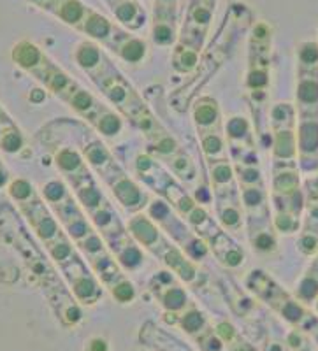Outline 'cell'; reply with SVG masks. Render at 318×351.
<instances>
[{
  "mask_svg": "<svg viewBox=\"0 0 318 351\" xmlns=\"http://www.w3.org/2000/svg\"><path fill=\"white\" fill-rule=\"evenodd\" d=\"M211 178H213L215 188L220 192L222 188L232 184V167L227 164L225 160L215 162V165L211 167Z\"/></svg>",
  "mask_w": 318,
  "mask_h": 351,
  "instance_id": "30",
  "label": "cell"
},
{
  "mask_svg": "<svg viewBox=\"0 0 318 351\" xmlns=\"http://www.w3.org/2000/svg\"><path fill=\"white\" fill-rule=\"evenodd\" d=\"M203 46L190 43V40L178 39V44L172 55V67L178 72H188L199 64V55Z\"/></svg>",
  "mask_w": 318,
  "mask_h": 351,
  "instance_id": "18",
  "label": "cell"
},
{
  "mask_svg": "<svg viewBox=\"0 0 318 351\" xmlns=\"http://www.w3.org/2000/svg\"><path fill=\"white\" fill-rule=\"evenodd\" d=\"M176 148H178V146H176L174 141H172L169 136H166V134L157 139V152H159L160 155L172 156L176 153Z\"/></svg>",
  "mask_w": 318,
  "mask_h": 351,
  "instance_id": "38",
  "label": "cell"
},
{
  "mask_svg": "<svg viewBox=\"0 0 318 351\" xmlns=\"http://www.w3.org/2000/svg\"><path fill=\"white\" fill-rule=\"evenodd\" d=\"M111 291H113V297H115V299L118 300V302H122V304L130 302V300L134 299V295H135L134 287H132L130 281H127L125 278H124V280H120L116 285H113Z\"/></svg>",
  "mask_w": 318,
  "mask_h": 351,
  "instance_id": "33",
  "label": "cell"
},
{
  "mask_svg": "<svg viewBox=\"0 0 318 351\" xmlns=\"http://www.w3.org/2000/svg\"><path fill=\"white\" fill-rule=\"evenodd\" d=\"M185 252L190 255V258L197 260L201 258V256H204L207 253V247L206 244L203 243V239H199V237H194L192 236L190 239L185 243Z\"/></svg>",
  "mask_w": 318,
  "mask_h": 351,
  "instance_id": "37",
  "label": "cell"
},
{
  "mask_svg": "<svg viewBox=\"0 0 318 351\" xmlns=\"http://www.w3.org/2000/svg\"><path fill=\"white\" fill-rule=\"evenodd\" d=\"M150 216L162 225L163 230L169 232L171 236H174V239L178 241V243L185 244L192 237L190 230L179 221L178 216L174 215V211H172L169 204L162 202V200L153 202L150 206Z\"/></svg>",
  "mask_w": 318,
  "mask_h": 351,
  "instance_id": "7",
  "label": "cell"
},
{
  "mask_svg": "<svg viewBox=\"0 0 318 351\" xmlns=\"http://www.w3.org/2000/svg\"><path fill=\"white\" fill-rule=\"evenodd\" d=\"M84 160H87L88 164L92 165L97 172H100V174H104V172L115 164L111 155L108 153V149L104 148L99 141L88 143L87 146H84Z\"/></svg>",
  "mask_w": 318,
  "mask_h": 351,
  "instance_id": "26",
  "label": "cell"
},
{
  "mask_svg": "<svg viewBox=\"0 0 318 351\" xmlns=\"http://www.w3.org/2000/svg\"><path fill=\"white\" fill-rule=\"evenodd\" d=\"M185 304H187V295H185V291L179 287H171L166 291V295H163V306L168 307V309L178 311V309L185 307Z\"/></svg>",
  "mask_w": 318,
  "mask_h": 351,
  "instance_id": "31",
  "label": "cell"
},
{
  "mask_svg": "<svg viewBox=\"0 0 318 351\" xmlns=\"http://www.w3.org/2000/svg\"><path fill=\"white\" fill-rule=\"evenodd\" d=\"M172 169L178 176L185 178V180H192L195 174V167L192 164V160L187 155H178L172 158Z\"/></svg>",
  "mask_w": 318,
  "mask_h": 351,
  "instance_id": "34",
  "label": "cell"
},
{
  "mask_svg": "<svg viewBox=\"0 0 318 351\" xmlns=\"http://www.w3.org/2000/svg\"><path fill=\"white\" fill-rule=\"evenodd\" d=\"M90 265H92L93 272L99 276V280L102 281L104 285H108L109 288H111L113 285L118 283L120 280H124L122 271H120L118 267V262H116L115 258H111L108 253H104V255L93 258L92 262H90Z\"/></svg>",
  "mask_w": 318,
  "mask_h": 351,
  "instance_id": "20",
  "label": "cell"
},
{
  "mask_svg": "<svg viewBox=\"0 0 318 351\" xmlns=\"http://www.w3.org/2000/svg\"><path fill=\"white\" fill-rule=\"evenodd\" d=\"M248 287L260 297L266 300L267 304L275 307L276 311L282 313L291 324L302 325L308 319V313L301 307V304L291 299V295L283 290L280 285L271 280L269 276L262 271H253L248 278Z\"/></svg>",
  "mask_w": 318,
  "mask_h": 351,
  "instance_id": "3",
  "label": "cell"
},
{
  "mask_svg": "<svg viewBox=\"0 0 318 351\" xmlns=\"http://www.w3.org/2000/svg\"><path fill=\"white\" fill-rule=\"evenodd\" d=\"M201 137H203V148L207 158H216V162L225 160L223 158V153H225L223 141L222 137L216 136V132H206V134H201Z\"/></svg>",
  "mask_w": 318,
  "mask_h": 351,
  "instance_id": "28",
  "label": "cell"
},
{
  "mask_svg": "<svg viewBox=\"0 0 318 351\" xmlns=\"http://www.w3.org/2000/svg\"><path fill=\"white\" fill-rule=\"evenodd\" d=\"M115 27L116 25H113L108 18H104L102 14L88 8L87 16H84L83 23L80 27V32L87 34L92 39L100 40V43L108 44L109 39L113 37V32H115Z\"/></svg>",
  "mask_w": 318,
  "mask_h": 351,
  "instance_id": "13",
  "label": "cell"
},
{
  "mask_svg": "<svg viewBox=\"0 0 318 351\" xmlns=\"http://www.w3.org/2000/svg\"><path fill=\"white\" fill-rule=\"evenodd\" d=\"M55 164L58 171L64 174L69 183H76L78 180L90 174L87 160L72 148H60L55 152Z\"/></svg>",
  "mask_w": 318,
  "mask_h": 351,
  "instance_id": "8",
  "label": "cell"
},
{
  "mask_svg": "<svg viewBox=\"0 0 318 351\" xmlns=\"http://www.w3.org/2000/svg\"><path fill=\"white\" fill-rule=\"evenodd\" d=\"M181 325H183L185 330L190 332V334H197V332L203 330L204 318L201 313L190 311L183 316V319H181Z\"/></svg>",
  "mask_w": 318,
  "mask_h": 351,
  "instance_id": "36",
  "label": "cell"
},
{
  "mask_svg": "<svg viewBox=\"0 0 318 351\" xmlns=\"http://www.w3.org/2000/svg\"><path fill=\"white\" fill-rule=\"evenodd\" d=\"M130 234L135 237L137 243H141L151 253H155L159 256L169 247V244L166 243V239L162 237L159 228L151 223L150 219L144 218V216H135V218H132Z\"/></svg>",
  "mask_w": 318,
  "mask_h": 351,
  "instance_id": "6",
  "label": "cell"
},
{
  "mask_svg": "<svg viewBox=\"0 0 318 351\" xmlns=\"http://www.w3.org/2000/svg\"><path fill=\"white\" fill-rule=\"evenodd\" d=\"M216 330H218V335L222 337L223 341H231L232 343L236 332H234V327H232L231 324H220Z\"/></svg>",
  "mask_w": 318,
  "mask_h": 351,
  "instance_id": "39",
  "label": "cell"
},
{
  "mask_svg": "<svg viewBox=\"0 0 318 351\" xmlns=\"http://www.w3.org/2000/svg\"><path fill=\"white\" fill-rule=\"evenodd\" d=\"M92 123L95 125V128L100 134H104V136L108 137L116 136V134H120V130H122V120H120L118 116H116L115 112L102 108H100V111L93 116Z\"/></svg>",
  "mask_w": 318,
  "mask_h": 351,
  "instance_id": "27",
  "label": "cell"
},
{
  "mask_svg": "<svg viewBox=\"0 0 318 351\" xmlns=\"http://www.w3.org/2000/svg\"><path fill=\"white\" fill-rule=\"evenodd\" d=\"M109 186H111L113 193L120 200V204L125 209H128V211H137V209H141L148 202L146 193L137 184L132 183V180H128L125 174H122L115 181H111Z\"/></svg>",
  "mask_w": 318,
  "mask_h": 351,
  "instance_id": "9",
  "label": "cell"
},
{
  "mask_svg": "<svg viewBox=\"0 0 318 351\" xmlns=\"http://www.w3.org/2000/svg\"><path fill=\"white\" fill-rule=\"evenodd\" d=\"M71 290L74 297L83 304H93L100 297V288L97 285L95 278L90 272L81 276L80 280H76L71 285Z\"/></svg>",
  "mask_w": 318,
  "mask_h": 351,
  "instance_id": "25",
  "label": "cell"
},
{
  "mask_svg": "<svg viewBox=\"0 0 318 351\" xmlns=\"http://www.w3.org/2000/svg\"><path fill=\"white\" fill-rule=\"evenodd\" d=\"M72 190H74L76 197H78V200H80V204L83 206L84 209H88L90 213L97 211V209H100L102 206H106V199L102 197V193H100L99 188L93 184L92 178H90V174L84 176V178H81V180H78L76 183L71 184Z\"/></svg>",
  "mask_w": 318,
  "mask_h": 351,
  "instance_id": "14",
  "label": "cell"
},
{
  "mask_svg": "<svg viewBox=\"0 0 318 351\" xmlns=\"http://www.w3.org/2000/svg\"><path fill=\"white\" fill-rule=\"evenodd\" d=\"M76 62L83 69L84 72H88L93 80H99L104 72L109 71V62L108 58L104 56V53L100 51L99 46H95L90 40H83V43L78 44L76 48Z\"/></svg>",
  "mask_w": 318,
  "mask_h": 351,
  "instance_id": "4",
  "label": "cell"
},
{
  "mask_svg": "<svg viewBox=\"0 0 318 351\" xmlns=\"http://www.w3.org/2000/svg\"><path fill=\"white\" fill-rule=\"evenodd\" d=\"M118 2H120V0H106V4H108L109 8H113V5L118 4Z\"/></svg>",
  "mask_w": 318,
  "mask_h": 351,
  "instance_id": "42",
  "label": "cell"
},
{
  "mask_svg": "<svg viewBox=\"0 0 318 351\" xmlns=\"http://www.w3.org/2000/svg\"><path fill=\"white\" fill-rule=\"evenodd\" d=\"M211 246H213V252L218 256L220 262L227 265V267H239L245 262V255L241 252V247L227 236L225 232H220L218 236L211 241Z\"/></svg>",
  "mask_w": 318,
  "mask_h": 351,
  "instance_id": "16",
  "label": "cell"
},
{
  "mask_svg": "<svg viewBox=\"0 0 318 351\" xmlns=\"http://www.w3.org/2000/svg\"><path fill=\"white\" fill-rule=\"evenodd\" d=\"M106 46H109L116 55H120V58H124L125 62H130V64H139V62H143L148 49L144 40L128 36L127 32H122V30H118V27H115L113 37L109 39V43Z\"/></svg>",
  "mask_w": 318,
  "mask_h": 351,
  "instance_id": "5",
  "label": "cell"
},
{
  "mask_svg": "<svg viewBox=\"0 0 318 351\" xmlns=\"http://www.w3.org/2000/svg\"><path fill=\"white\" fill-rule=\"evenodd\" d=\"M87 11L88 8L81 0H53L48 12H52L53 16L58 18L62 23L80 30L81 23H83L84 16H87Z\"/></svg>",
  "mask_w": 318,
  "mask_h": 351,
  "instance_id": "11",
  "label": "cell"
},
{
  "mask_svg": "<svg viewBox=\"0 0 318 351\" xmlns=\"http://www.w3.org/2000/svg\"><path fill=\"white\" fill-rule=\"evenodd\" d=\"M187 218L188 221H190L192 228H194L201 237L209 241V243L222 232L216 227V221H213V219L209 218V215H207L203 208H199V206H195V208L188 213Z\"/></svg>",
  "mask_w": 318,
  "mask_h": 351,
  "instance_id": "21",
  "label": "cell"
},
{
  "mask_svg": "<svg viewBox=\"0 0 318 351\" xmlns=\"http://www.w3.org/2000/svg\"><path fill=\"white\" fill-rule=\"evenodd\" d=\"M194 120L197 127L206 132H215V127L218 125L220 120V111L218 104L213 99H203L199 104L195 106L194 109Z\"/></svg>",
  "mask_w": 318,
  "mask_h": 351,
  "instance_id": "19",
  "label": "cell"
},
{
  "mask_svg": "<svg viewBox=\"0 0 318 351\" xmlns=\"http://www.w3.org/2000/svg\"><path fill=\"white\" fill-rule=\"evenodd\" d=\"M92 218H93V223L99 227V230L102 232V236L106 237V239H111V237L118 236V234H122V225H120L118 218L115 216V213H113V209L109 208L108 204L106 206H102L100 209H97V211L92 213Z\"/></svg>",
  "mask_w": 318,
  "mask_h": 351,
  "instance_id": "24",
  "label": "cell"
},
{
  "mask_svg": "<svg viewBox=\"0 0 318 351\" xmlns=\"http://www.w3.org/2000/svg\"><path fill=\"white\" fill-rule=\"evenodd\" d=\"M227 132L234 141H245V137L250 134V127H248L247 120H243V118H232L227 125Z\"/></svg>",
  "mask_w": 318,
  "mask_h": 351,
  "instance_id": "35",
  "label": "cell"
},
{
  "mask_svg": "<svg viewBox=\"0 0 318 351\" xmlns=\"http://www.w3.org/2000/svg\"><path fill=\"white\" fill-rule=\"evenodd\" d=\"M65 104L71 106L78 114L83 116V118H87V120L90 121H92L93 116L100 111V106L97 104V100L93 99V95H90V92H87L83 88H78Z\"/></svg>",
  "mask_w": 318,
  "mask_h": 351,
  "instance_id": "23",
  "label": "cell"
},
{
  "mask_svg": "<svg viewBox=\"0 0 318 351\" xmlns=\"http://www.w3.org/2000/svg\"><path fill=\"white\" fill-rule=\"evenodd\" d=\"M160 256H162L163 262L168 263L169 267H171L172 271H174L176 274L181 278V280H183V281H194L195 274H197V272H195L194 263L188 262V260L185 258V256L181 255L178 250H176V247L169 246L168 250H166V252H163Z\"/></svg>",
  "mask_w": 318,
  "mask_h": 351,
  "instance_id": "22",
  "label": "cell"
},
{
  "mask_svg": "<svg viewBox=\"0 0 318 351\" xmlns=\"http://www.w3.org/2000/svg\"><path fill=\"white\" fill-rule=\"evenodd\" d=\"M299 252L306 256H313L318 253V199L311 200L308 209L304 228L299 237Z\"/></svg>",
  "mask_w": 318,
  "mask_h": 351,
  "instance_id": "12",
  "label": "cell"
},
{
  "mask_svg": "<svg viewBox=\"0 0 318 351\" xmlns=\"http://www.w3.org/2000/svg\"><path fill=\"white\" fill-rule=\"evenodd\" d=\"M25 148V136L14 120L0 106V149L9 155H18Z\"/></svg>",
  "mask_w": 318,
  "mask_h": 351,
  "instance_id": "10",
  "label": "cell"
},
{
  "mask_svg": "<svg viewBox=\"0 0 318 351\" xmlns=\"http://www.w3.org/2000/svg\"><path fill=\"white\" fill-rule=\"evenodd\" d=\"M271 55H273V28L266 21L255 23L250 34V72L248 86L255 92H264L269 83Z\"/></svg>",
  "mask_w": 318,
  "mask_h": 351,
  "instance_id": "2",
  "label": "cell"
},
{
  "mask_svg": "<svg viewBox=\"0 0 318 351\" xmlns=\"http://www.w3.org/2000/svg\"><path fill=\"white\" fill-rule=\"evenodd\" d=\"M111 11L115 12V18L118 20L120 25H124L125 28H130V30H137L144 25V11L139 5L137 0H120L118 4H115L111 8Z\"/></svg>",
  "mask_w": 318,
  "mask_h": 351,
  "instance_id": "17",
  "label": "cell"
},
{
  "mask_svg": "<svg viewBox=\"0 0 318 351\" xmlns=\"http://www.w3.org/2000/svg\"><path fill=\"white\" fill-rule=\"evenodd\" d=\"M43 246L46 247L49 258L58 265L60 271L80 256L76 253L74 244L71 243V237H69L65 232H62V234H58L56 237H53L49 243L43 244Z\"/></svg>",
  "mask_w": 318,
  "mask_h": 351,
  "instance_id": "15",
  "label": "cell"
},
{
  "mask_svg": "<svg viewBox=\"0 0 318 351\" xmlns=\"http://www.w3.org/2000/svg\"><path fill=\"white\" fill-rule=\"evenodd\" d=\"M28 2L36 5V8L43 9V11H46V12L49 11V8H52V4H53V0H28Z\"/></svg>",
  "mask_w": 318,
  "mask_h": 351,
  "instance_id": "41",
  "label": "cell"
},
{
  "mask_svg": "<svg viewBox=\"0 0 318 351\" xmlns=\"http://www.w3.org/2000/svg\"><path fill=\"white\" fill-rule=\"evenodd\" d=\"M11 183V176H9L8 167L2 164V160H0V190L2 188H8V184Z\"/></svg>",
  "mask_w": 318,
  "mask_h": 351,
  "instance_id": "40",
  "label": "cell"
},
{
  "mask_svg": "<svg viewBox=\"0 0 318 351\" xmlns=\"http://www.w3.org/2000/svg\"><path fill=\"white\" fill-rule=\"evenodd\" d=\"M220 221L223 223V227L231 228V230H239L241 225H243V218H241V213L236 206H229L225 209H220Z\"/></svg>",
  "mask_w": 318,
  "mask_h": 351,
  "instance_id": "32",
  "label": "cell"
},
{
  "mask_svg": "<svg viewBox=\"0 0 318 351\" xmlns=\"http://www.w3.org/2000/svg\"><path fill=\"white\" fill-rule=\"evenodd\" d=\"M0 236L4 237L8 244H11L20 256L23 258L28 271L32 272L37 283L48 290V300L55 307L56 315L65 325H74L81 319L80 307L76 306L74 300L65 293L64 287L58 285L55 269L41 253L37 244L30 237L25 225L18 219V215L9 206H0Z\"/></svg>",
  "mask_w": 318,
  "mask_h": 351,
  "instance_id": "1",
  "label": "cell"
},
{
  "mask_svg": "<svg viewBox=\"0 0 318 351\" xmlns=\"http://www.w3.org/2000/svg\"><path fill=\"white\" fill-rule=\"evenodd\" d=\"M78 244V247H80L81 252L87 255V258L92 262L93 258H97V256L104 255L106 253V247H104V243L102 239H100L99 234H95V232H92L90 236H87L84 239H81Z\"/></svg>",
  "mask_w": 318,
  "mask_h": 351,
  "instance_id": "29",
  "label": "cell"
}]
</instances>
